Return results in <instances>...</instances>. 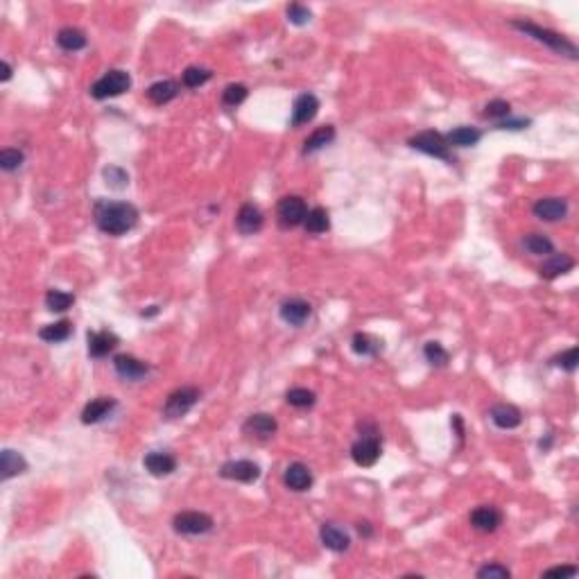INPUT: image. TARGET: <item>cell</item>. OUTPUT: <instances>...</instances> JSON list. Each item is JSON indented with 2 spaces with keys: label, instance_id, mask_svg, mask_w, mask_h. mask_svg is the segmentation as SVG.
I'll return each mask as SVG.
<instances>
[{
  "label": "cell",
  "instance_id": "33",
  "mask_svg": "<svg viewBox=\"0 0 579 579\" xmlns=\"http://www.w3.org/2000/svg\"><path fill=\"white\" fill-rule=\"evenodd\" d=\"M75 304V297L71 292H64V290H48L45 294V308L52 312H66Z\"/></svg>",
  "mask_w": 579,
  "mask_h": 579
},
{
  "label": "cell",
  "instance_id": "21",
  "mask_svg": "<svg viewBox=\"0 0 579 579\" xmlns=\"http://www.w3.org/2000/svg\"><path fill=\"white\" fill-rule=\"evenodd\" d=\"M489 416L491 421L500 428V430H514V428L520 425L523 421V416H520V410L514 408V405H507V403H498L489 410Z\"/></svg>",
  "mask_w": 579,
  "mask_h": 579
},
{
  "label": "cell",
  "instance_id": "15",
  "mask_svg": "<svg viewBox=\"0 0 579 579\" xmlns=\"http://www.w3.org/2000/svg\"><path fill=\"white\" fill-rule=\"evenodd\" d=\"M281 319L294 328H301L312 315V306L304 299H287L281 304Z\"/></svg>",
  "mask_w": 579,
  "mask_h": 579
},
{
  "label": "cell",
  "instance_id": "46",
  "mask_svg": "<svg viewBox=\"0 0 579 579\" xmlns=\"http://www.w3.org/2000/svg\"><path fill=\"white\" fill-rule=\"evenodd\" d=\"M357 532H360L362 537H372L374 534V529H372V525L367 523V520H360V523H357Z\"/></svg>",
  "mask_w": 579,
  "mask_h": 579
},
{
  "label": "cell",
  "instance_id": "19",
  "mask_svg": "<svg viewBox=\"0 0 579 579\" xmlns=\"http://www.w3.org/2000/svg\"><path fill=\"white\" fill-rule=\"evenodd\" d=\"M319 539L323 543V548H328L331 552H346L351 548V537L346 532L333 523H323L319 529Z\"/></svg>",
  "mask_w": 579,
  "mask_h": 579
},
{
  "label": "cell",
  "instance_id": "32",
  "mask_svg": "<svg viewBox=\"0 0 579 579\" xmlns=\"http://www.w3.org/2000/svg\"><path fill=\"white\" fill-rule=\"evenodd\" d=\"M523 247L532 253V256H550L554 253V245L548 236L543 234H529L523 238Z\"/></svg>",
  "mask_w": 579,
  "mask_h": 579
},
{
  "label": "cell",
  "instance_id": "17",
  "mask_svg": "<svg viewBox=\"0 0 579 579\" xmlns=\"http://www.w3.org/2000/svg\"><path fill=\"white\" fill-rule=\"evenodd\" d=\"M283 482L287 489H292L297 493H304L312 486V473L306 464H301V462H292L285 473H283Z\"/></svg>",
  "mask_w": 579,
  "mask_h": 579
},
{
  "label": "cell",
  "instance_id": "11",
  "mask_svg": "<svg viewBox=\"0 0 579 579\" xmlns=\"http://www.w3.org/2000/svg\"><path fill=\"white\" fill-rule=\"evenodd\" d=\"M113 369L122 380H132V383H138V380H143L149 374L147 362L138 360V357H134V355H127V353L113 357Z\"/></svg>",
  "mask_w": 579,
  "mask_h": 579
},
{
  "label": "cell",
  "instance_id": "18",
  "mask_svg": "<svg viewBox=\"0 0 579 579\" xmlns=\"http://www.w3.org/2000/svg\"><path fill=\"white\" fill-rule=\"evenodd\" d=\"M236 227L242 236H253L263 229V213L258 206L253 204H242L238 217H236Z\"/></svg>",
  "mask_w": 579,
  "mask_h": 579
},
{
  "label": "cell",
  "instance_id": "25",
  "mask_svg": "<svg viewBox=\"0 0 579 579\" xmlns=\"http://www.w3.org/2000/svg\"><path fill=\"white\" fill-rule=\"evenodd\" d=\"M86 34L77 28H62L57 32V45L66 52H77L86 48Z\"/></svg>",
  "mask_w": 579,
  "mask_h": 579
},
{
  "label": "cell",
  "instance_id": "26",
  "mask_svg": "<svg viewBox=\"0 0 579 579\" xmlns=\"http://www.w3.org/2000/svg\"><path fill=\"white\" fill-rule=\"evenodd\" d=\"M446 143L448 147H473L482 141V132L476 130V127H455L453 132H448L446 136Z\"/></svg>",
  "mask_w": 579,
  "mask_h": 579
},
{
  "label": "cell",
  "instance_id": "34",
  "mask_svg": "<svg viewBox=\"0 0 579 579\" xmlns=\"http://www.w3.org/2000/svg\"><path fill=\"white\" fill-rule=\"evenodd\" d=\"M213 77V73L208 71V68H202V66H188L186 71L181 75V84L188 86V88H200L204 86L208 79Z\"/></svg>",
  "mask_w": 579,
  "mask_h": 579
},
{
  "label": "cell",
  "instance_id": "41",
  "mask_svg": "<svg viewBox=\"0 0 579 579\" xmlns=\"http://www.w3.org/2000/svg\"><path fill=\"white\" fill-rule=\"evenodd\" d=\"M478 577L480 579H509L512 577V571L503 563H486L478 571Z\"/></svg>",
  "mask_w": 579,
  "mask_h": 579
},
{
  "label": "cell",
  "instance_id": "40",
  "mask_svg": "<svg viewBox=\"0 0 579 579\" xmlns=\"http://www.w3.org/2000/svg\"><path fill=\"white\" fill-rule=\"evenodd\" d=\"M312 18V11L306 7V5H299V3H292L287 7V21L292 23V25H306Z\"/></svg>",
  "mask_w": 579,
  "mask_h": 579
},
{
  "label": "cell",
  "instance_id": "42",
  "mask_svg": "<svg viewBox=\"0 0 579 579\" xmlns=\"http://www.w3.org/2000/svg\"><path fill=\"white\" fill-rule=\"evenodd\" d=\"M512 107H509L507 100H491L489 104L484 107V118H498V120H505Z\"/></svg>",
  "mask_w": 579,
  "mask_h": 579
},
{
  "label": "cell",
  "instance_id": "27",
  "mask_svg": "<svg viewBox=\"0 0 579 579\" xmlns=\"http://www.w3.org/2000/svg\"><path fill=\"white\" fill-rule=\"evenodd\" d=\"M179 93V84L172 82V79H161V82H154L152 86L147 88V98L152 104H168L170 100H175Z\"/></svg>",
  "mask_w": 579,
  "mask_h": 579
},
{
  "label": "cell",
  "instance_id": "16",
  "mask_svg": "<svg viewBox=\"0 0 579 579\" xmlns=\"http://www.w3.org/2000/svg\"><path fill=\"white\" fill-rule=\"evenodd\" d=\"M86 342H88V355H91V357H104V355H109V353L115 349V346L120 344L118 335L111 333V331H88Z\"/></svg>",
  "mask_w": 579,
  "mask_h": 579
},
{
  "label": "cell",
  "instance_id": "22",
  "mask_svg": "<svg viewBox=\"0 0 579 579\" xmlns=\"http://www.w3.org/2000/svg\"><path fill=\"white\" fill-rule=\"evenodd\" d=\"M573 268H575V260L568 256V253H552V256L539 268V274L546 281H554V279H559L561 274L571 272Z\"/></svg>",
  "mask_w": 579,
  "mask_h": 579
},
{
  "label": "cell",
  "instance_id": "10",
  "mask_svg": "<svg viewBox=\"0 0 579 579\" xmlns=\"http://www.w3.org/2000/svg\"><path fill=\"white\" fill-rule=\"evenodd\" d=\"M276 430H279V423H276V419H274L272 414H265V412L251 414L249 419L242 423V432H245L247 437L260 439V442L274 437Z\"/></svg>",
  "mask_w": 579,
  "mask_h": 579
},
{
  "label": "cell",
  "instance_id": "28",
  "mask_svg": "<svg viewBox=\"0 0 579 579\" xmlns=\"http://www.w3.org/2000/svg\"><path fill=\"white\" fill-rule=\"evenodd\" d=\"M333 141H335V127L333 125L319 127V130H315L304 141V154H315V152H319V149L326 147V145H331Z\"/></svg>",
  "mask_w": 579,
  "mask_h": 579
},
{
  "label": "cell",
  "instance_id": "7",
  "mask_svg": "<svg viewBox=\"0 0 579 579\" xmlns=\"http://www.w3.org/2000/svg\"><path fill=\"white\" fill-rule=\"evenodd\" d=\"M380 455H383V446H380L378 432H365L351 446V457L357 466H374Z\"/></svg>",
  "mask_w": 579,
  "mask_h": 579
},
{
  "label": "cell",
  "instance_id": "43",
  "mask_svg": "<svg viewBox=\"0 0 579 579\" xmlns=\"http://www.w3.org/2000/svg\"><path fill=\"white\" fill-rule=\"evenodd\" d=\"M577 355H579V351H577V346H571V349H568V351H563V353H559L557 357H554V360H552V362H554V365H557V367H563V369H566V372H575V369H577V362H579V357H577Z\"/></svg>",
  "mask_w": 579,
  "mask_h": 579
},
{
  "label": "cell",
  "instance_id": "1",
  "mask_svg": "<svg viewBox=\"0 0 579 579\" xmlns=\"http://www.w3.org/2000/svg\"><path fill=\"white\" fill-rule=\"evenodd\" d=\"M138 222V208L130 202H98L96 224L107 236H125Z\"/></svg>",
  "mask_w": 579,
  "mask_h": 579
},
{
  "label": "cell",
  "instance_id": "23",
  "mask_svg": "<svg viewBox=\"0 0 579 579\" xmlns=\"http://www.w3.org/2000/svg\"><path fill=\"white\" fill-rule=\"evenodd\" d=\"M143 464H145V469L152 473L154 478H166V476H170V473H175L177 459L172 457L170 453H159V450H156V453L145 455Z\"/></svg>",
  "mask_w": 579,
  "mask_h": 579
},
{
  "label": "cell",
  "instance_id": "39",
  "mask_svg": "<svg viewBox=\"0 0 579 579\" xmlns=\"http://www.w3.org/2000/svg\"><path fill=\"white\" fill-rule=\"evenodd\" d=\"M23 161H25V154L21 152L16 147H7L0 152V168L5 172H14L23 166Z\"/></svg>",
  "mask_w": 579,
  "mask_h": 579
},
{
  "label": "cell",
  "instance_id": "3",
  "mask_svg": "<svg viewBox=\"0 0 579 579\" xmlns=\"http://www.w3.org/2000/svg\"><path fill=\"white\" fill-rule=\"evenodd\" d=\"M408 145L412 149H419V152L428 154V156H435V159H442L446 164H453V154H450V147L446 143L444 134H439L435 130H425V132H419L416 136H412Z\"/></svg>",
  "mask_w": 579,
  "mask_h": 579
},
{
  "label": "cell",
  "instance_id": "47",
  "mask_svg": "<svg viewBox=\"0 0 579 579\" xmlns=\"http://www.w3.org/2000/svg\"><path fill=\"white\" fill-rule=\"evenodd\" d=\"M0 79H3V82H9V79H11V66H9V62H3V77H0Z\"/></svg>",
  "mask_w": 579,
  "mask_h": 579
},
{
  "label": "cell",
  "instance_id": "14",
  "mask_svg": "<svg viewBox=\"0 0 579 579\" xmlns=\"http://www.w3.org/2000/svg\"><path fill=\"white\" fill-rule=\"evenodd\" d=\"M471 525L478 532H495L503 525V512L493 505H480L471 512Z\"/></svg>",
  "mask_w": 579,
  "mask_h": 579
},
{
  "label": "cell",
  "instance_id": "5",
  "mask_svg": "<svg viewBox=\"0 0 579 579\" xmlns=\"http://www.w3.org/2000/svg\"><path fill=\"white\" fill-rule=\"evenodd\" d=\"M200 389L197 387H179L170 394L166 399V405H164V416L166 419H181V416H186L197 401H200Z\"/></svg>",
  "mask_w": 579,
  "mask_h": 579
},
{
  "label": "cell",
  "instance_id": "37",
  "mask_svg": "<svg viewBox=\"0 0 579 579\" xmlns=\"http://www.w3.org/2000/svg\"><path fill=\"white\" fill-rule=\"evenodd\" d=\"M102 177H104V183H107V186L113 188V190H122V188H127V183H130V175H127V172L122 168H118V166L104 168Z\"/></svg>",
  "mask_w": 579,
  "mask_h": 579
},
{
  "label": "cell",
  "instance_id": "2",
  "mask_svg": "<svg viewBox=\"0 0 579 579\" xmlns=\"http://www.w3.org/2000/svg\"><path fill=\"white\" fill-rule=\"evenodd\" d=\"M509 25H512L514 30H518V32H523L525 37H532L534 41L548 45L552 52H557L561 57H568V59H573V62L579 57L577 45L571 39H566L563 34H559V32L548 30V28H541V25H537V23L523 21V18H516V21L509 23Z\"/></svg>",
  "mask_w": 579,
  "mask_h": 579
},
{
  "label": "cell",
  "instance_id": "29",
  "mask_svg": "<svg viewBox=\"0 0 579 579\" xmlns=\"http://www.w3.org/2000/svg\"><path fill=\"white\" fill-rule=\"evenodd\" d=\"M73 335V323L68 319H62V321H55V323H48V326H43L39 331V338L48 344H59V342H66L68 338Z\"/></svg>",
  "mask_w": 579,
  "mask_h": 579
},
{
  "label": "cell",
  "instance_id": "35",
  "mask_svg": "<svg viewBox=\"0 0 579 579\" xmlns=\"http://www.w3.org/2000/svg\"><path fill=\"white\" fill-rule=\"evenodd\" d=\"M285 401L292 405V408H299V410H306V408H312L317 401L315 391H310L306 387H294L285 394Z\"/></svg>",
  "mask_w": 579,
  "mask_h": 579
},
{
  "label": "cell",
  "instance_id": "36",
  "mask_svg": "<svg viewBox=\"0 0 579 579\" xmlns=\"http://www.w3.org/2000/svg\"><path fill=\"white\" fill-rule=\"evenodd\" d=\"M247 96H249V91H247L245 84H229L222 91V104H224V107H229V109H236V107H240V104L247 100Z\"/></svg>",
  "mask_w": 579,
  "mask_h": 579
},
{
  "label": "cell",
  "instance_id": "24",
  "mask_svg": "<svg viewBox=\"0 0 579 579\" xmlns=\"http://www.w3.org/2000/svg\"><path fill=\"white\" fill-rule=\"evenodd\" d=\"M0 471H3V480H9L14 476H21V473L28 471V462L21 453L11 448H5L3 455H0Z\"/></svg>",
  "mask_w": 579,
  "mask_h": 579
},
{
  "label": "cell",
  "instance_id": "6",
  "mask_svg": "<svg viewBox=\"0 0 579 579\" xmlns=\"http://www.w3.org/2000/svg\"><path fill=\"white\" fill-rule=\"evenodd\" d=\"M172 527L183 537H202L213 529V518L204 512H181L172 520Z\"/></svg>",
  "mask_w": 579,
  "mask_h": 579
},
{
  "label": "cell",
  "instance_id": "30",
  "mask_svg": "<svg viewBox=\"0 0 579 579\" xmlns=\"http://www.w3.org/2000/svg\"><path fill=\"white\" fill-rule=\"evenodd\" d=\"M351 349L362 357H374L383 351V342L369 333H355L351 340Z\"/></svg>",
  "mask_w": 579,
  "mask_h": 579
},
{
  "label": "cell",
  "instance_id": "9",
  "mask_svg": "<svg viewBox=\"0 0 579 579\" xmlns=\"http://www.w3.org/2000/svg\"><path fill=\"white\" fill-rule=\"evenodd\" d=\"M219 476L224 480H234V482H245V484H251L260 478V466L256 462H249V459H231V462H224L222 469H219Z\"/></svg>",
  "mask_w": 579,
  "mask_h": 579
},
{
  "label": "cell",
  "instance_id": "45",
  "mask_svg": "<svg viewBox=\"0 0 579 579\" xmlns=\"http://www.w3.org/2000/svg\"><path fill=\"white\" fill-rule=\"evenodd\" d=\"M543 575H546V577H575L577 568H575V566H557V568H550Z\"/></svg>",
  "mask_w": 579,
  "mask_h": 579
},
{
  "label": "cell",
  "instance_id": "13",
  "mask_svg": "<svg viewBox=\"0 0 579 579\" xmlns=\"http://www.w3.org/2000/svg\"><path fill=\"white\" fill-rule=\"evenodd\" d=\"M532 213L539 219H546V222H559L568 215V202L563 197H543L532 206Z\"/></svg>",
  "mask_w": 579,
  "mask_h": 579
},
{
  "label": "cell",
  "instance_id": "44",
  "mask_svg": "<svg viewBox=\"0 0 579 579\" xmlns=\"http://www.w3.org/2000/svg\"><path fill=\"white\" fill-rule=\"evenodd\" d=\"M529 127V120L527 118H516V120H500L498 122V130H509V132H520V130H527Z\"/></svg>",
  "mask_w": 579,
  "mask_h": 579
},
{
  "label": "cell",
  "instance_id": "4",
  "mask_svg": "<svg viewBox=\"0 0 579 579\" xmlns=\"http://www.w3.org/2000/svg\"><path fill=\"white\" fill-rule=\"evenodd\" d=\"M132 77L127 71H109L107 75H102L98 82L91 86V96L96 100H107V98H118L125 91H130Z\"/></svg>",
  "mask_w": 579,
  "mask_h": 579
},
{
  "label": "cell",
  "instance_id": "8",
  "mask_svg": "<svg viewBox=\"0 0 579 579\" xmlns=\"http://www.w3.org/2000/svg\"><path fill=\"white\" fill-rule=\"evenodd\" d=\"M276 215H279L281 227L292 229V227L304 224V219L308 215V206H306L304 200H301V197L287 195V197H283V200L279 202V206H276Z\"/></svg>",
  "mask_w": 579,
  "mask_h": 579
},
{
  "label": "cell",
  "instance_id": "20",
  "mask_svg": "<svg viewBox=\"0 0 579 579\" xmlns=\"http://www.w3.org/2000/svg\"><path fill=\"white\" fill-rule=\"evenodd\" d=\"M115 405H118V403H115V399H111V396H100L96 401H91L82 410V423L93 425V423L104 421L115 410Z\"/></svg>",
  "mask_w": 579,
  "mask_h": 579
},
{
  "label": "cell",
  "instance_id": "12",
  "mask_svg": "<svg viewBox=\"0 0 579 579\" xmlns=\"http://www.w3.org/2000/svg\"><path fill=\"white\" fill-rule=\"evenodd\" d=\"M319 113V98L312 96V93H301L297 100H294V107H292V118H290V125L294 127H304L308 122L315 120V115Z\"/></svg>",
  "mask_w": 579,
  "mask_h": 579
},
{
  "label": "cell",
  "instance_id": "38",
  "mask_svg": "<svg viewBox=\"0 0 579 579\" xmlns=\"http://www.w3.org/2000/svg\"><path fill=\"white\" fill-rule=\"evenodd\" d=\"M423 355H425V360L430 362L432 367H446L448 360H450V353L439 342H428L423 346Z\"/></svg>",
  "mask_w": 579,
  "mask_h": 579
},
{
  "label": "cell",
  "instance_id": "31",
  "mask_svg": "<svg viewBox=\"0 0 579 579\" xmlns=\"http://www.w3.org/2000/svg\"><path fill=\"white\" fill-rule=\"evenodd\" d=\"M304 227L308 234L312 236H319V234H326V231L331 229V217H328V211L326 208H321V206H315V208H310L306 219H304Z\"/></svg>",
  "mask_w": 579,
  "mask_h": 579
}]
</instances>
